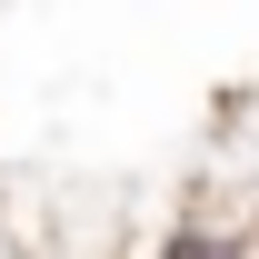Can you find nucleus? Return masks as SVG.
Instances as JSON below:
<instances>
[{"label":"nucleus","mask_w":259,"mask_h":259,"mask_svg":"<svg viewBox=\"0 0 259 259\" xmlns=\"http://www.w3.org/2000/svg\"><path fill=\"white\" fill-rule=\"evenodd\" d=\"M0 259H30V249H20V239H10V229H0Z\"/></svg>","instance_id":"obj_1"}]
</instances>
